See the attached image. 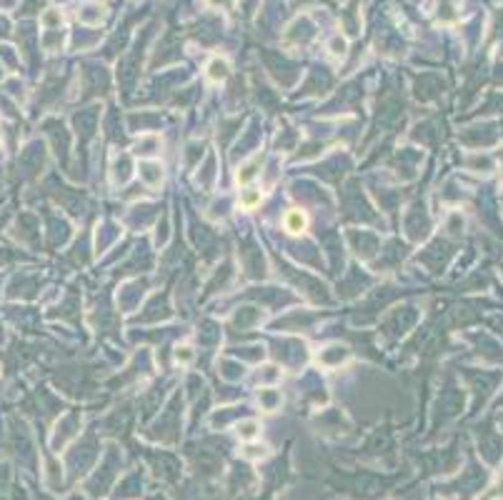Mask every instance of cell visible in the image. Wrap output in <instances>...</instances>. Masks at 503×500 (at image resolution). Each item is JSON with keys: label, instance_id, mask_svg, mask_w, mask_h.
<instances>
[{"label": "cell", "instance_id": "1", "mask_svg": "<svg viewBox=\"0 0 503 500\" xmlns=\"http://www.w3.org/2000/svg\"><path fill=\"white\" fill-rule=\"evenodd\" d=\"M285 228H288L290 233H300V230L305 228V215H303L300 210H290V213L285 215Z\"/></svg>", "mask_w": 503, "mask_h": 500}, {"label": "cell", "instance_id": "2", "mask_svg": "<svg viewBox=\"0 0 503 500\" xmlns=\"http://www.w3.org/2000/svg\"><path fill=\"white\" fill-rule=\"evenodd\" d=\"M258 200H260V193H258V190H251V193H246V195L241 198V203H243L246 208H253Z\"/></svg>", "mask_w": 503, "mask_h": 500}, {"label": "cell", "instance_id": "3", "mask_svg": "<svg viewBox=\"0 0 503 500\" xmlns=\"http://www.w3.org/2000/svg\"><path fill=\"white\" fill-rule=\"evenodd\" d=\"M253 173H255V163H253V165H246V168L238 173V180H241V183H246L248 178H253Z\"/></svg>", "mask_w": 503, "mask_h": 500}]
</instances>
